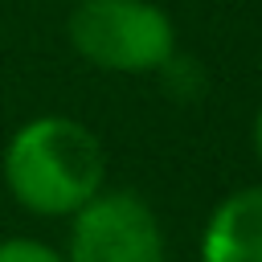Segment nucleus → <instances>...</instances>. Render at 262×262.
Instances as JSON below:
<instances>
[{"mask_svg": "<svg viewBox=\"0 0 262 262\" xmlns=\"http://www.w3.org/2000/svg\"><path fill=\"white\" fill-rule=\"evenodd\" d=\"M4 188L33 217H74L106 188V151L98 135L70 115H37L4 143Z\"/></svg>", "mask_w": 262, "mask_h": 262, "instance_id": "f257e3e1", "label": "nucleus"}, {"mask_svg": "<svg viewBox=\"0 0 262 262\" xmlns=\"http://www.w3.org/2000/svg\"><path fill=\"white\" fill-rule=\"evenodd\" d=\"M66 37L106 74H160L176 57V25L156 0H78Z\"/></svg>", "mask_w": 262, "mask_h": 262, "instance_id": "f03ea898", "label": "nucleus"}, {"mask_svg": "<svg viewBox=\"0 0 262 262\" xmlns=\"http://www.w3.org/2000/svg\"><path fill=\"white\" fill-rule=\"evenodd\" d=\"M66 262H164L156 209L127 188H102L70 217Z\"/></svg>", "mask_w": 262, "mask_h": 262, "instance_id": "7ed1b4c3", "label": "nucleus"}, {"mask_svg": "<svg viewBox=\"0 0 262 262\" xmlns=\"http://www.w3.org/2000/svg\"><path fill=\"white\" fill-rule=\"evenodd\" d=\"M201 262H262V184L221 196L201 229Z\"/></svg>", "mask_w": 262, "mask_h": 262, "instance_id": "20e7f679", "label": "nucleus"}, {"mask_svg": "<svg viewBox=\"0 0 262 262\" xmlns=\"http://www.w3.org/2000/svg\"><path fill=\"white\" fill-rule=\"evenodd\" d=\"M0 262H66V254H57L49 242H37V237H4Z\"/></svg>", "mask_w": 262, "mask_h": 262, "instance_id": "39448f33", "label": "nucleus"}, {"mask_svg": "<svg viewBox=\"0 0 262 262\" xmlns=\"http://www.w3.org/2000/svg\"><path fill=\"white\" fill-rule=\"evenodd\" d=\"M250 143H254V156H258V164H262V106H258V115H254V131H250Z\"/></svg>", "mask_w": 262, "mask_h": 262, "instance_id": "423d86ee", "label": "nucleus"}]
</instances>
